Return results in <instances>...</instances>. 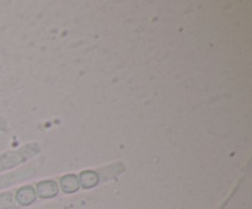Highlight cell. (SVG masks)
Wrapping results in <instances>:
<instances>
[{
    "label": "cell",
    "mask_w": 252,
    "mask_h": 209,
    "mask_svg": "<svg viewBox=\"0 0 252 209\" xmlns=\"http://www.w3.org/2000/svg\"><path fill=\"white\" fill-rule=\"evenodd\" d=\"M36 193L37 197L43 199L53 198L58 194L59 186L56 181L53 179H44V181H39L36 184Z\"/></svg>",
    "instance_id": "6da1fadb"
},
{
    "label": "cell",
    "mask_w": 252,
    "mask_h": 209,
    "mask_svg": "<svg viewBox=\"0 0 252 209\" xmlns=\"http://www.w3.org/2000/svg\"><path fill=\"white\" fill-rule=\"evenodd\" d=\"M15 199H16L20 206H30L37 199L36 189H34L33 186H30V184L20 187L16 191V194H15Z\"/></svg>",
    "instance_id": "7a4b0ae2"
},
{
    "label": "cell",
    "mask_w": 252,
    "mask_h": 209,
    "mask_svg": "<svg viewBox=\"0 0 252 209\" xmlns=\"http://www.w3.org/2000/svg\"><path fill=\"white\" fill-rule=\"evenodd\" d=\"M79 179V184L80 187H83L84 189H90L94 188L95 186H97L98 181H100V176H98L97 172L93 171V170H85V171H81L80 175L78 176Z\"/></svg>",
    "instance_id": "3957f363"
},
{
    "label": "cell",
    "mask_w": 252,
    "mask_h": 209,
    "mask_svg": "<svg viewBox=\"0 0 252 209\" xmlns=\"http://www.w3.org/2000/svg\"><path fill=\"white\" fill-rule=\"evenodd\" d=\"M59 184H61V188L64 193H75L80 188L78 176L74 174H68L62 176Z\"/></svg>",
    "instance_id": "277c9868"
}]
</instances>
